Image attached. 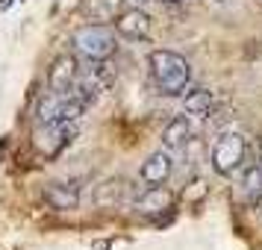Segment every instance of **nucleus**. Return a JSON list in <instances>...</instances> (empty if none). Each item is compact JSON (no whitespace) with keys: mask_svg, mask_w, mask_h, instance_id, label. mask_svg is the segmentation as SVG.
I'll use <instances>...</instances> for the list:
<instances>
[{"mask_svg":"<svg viewBox=\"0 0 262 250\" xmlns=\"http://www.w3.org/2000/svg\"><path fill=\"white\" fill-rule=\"evenodd\" d=\"M77 130H80V121H50V124H36V130H33V144H36L38 153L59 156L62 150L74 142Z\"/></svg>","mask_w":262,"mask_h":250,"instance_id":"20e7f679","label":"nucleus"},{"mask_svg":"<svg viewBox=\"0 0 262 250\" xmlns=\"http://www.w3.org/2000/svg\"><path fill=\"white\" fill-rule=\"evenodd\" d=\"M171 174H174V153H171L168 147L150 153L142 162V168H139V177H142V183H147V186H162Z\"/></svg>","mask_w":262,"mask_h":250,"instance_id":"0eeeda50","label":"nucleus"},{"mask_svg":"<svg viewBox=\"0 0 262 250\" xmlns=\"http://www.w3.org/2000/svg\"><path fill=\"white\" fill-rule=\"evenodd\" d=\"M12 6V0H0V9H9Z\"/></svg>","mask_w":262,"mask_h":250,"instance_id":"2eb2a0df","label":"nucleus"},{"mask_svg":"<svg viewBox=\"0 0 262 250\" xmlns=\"http://www.w3.org/2000/svg\"><path fill=\"white\" fill-rule=\"evenodd\" d=\"M191 135H194L191 121L189 118H174V121H168V127L162 130V144H165L171 153H177V150H186V144L191 142Z\"/></svg>","mask_w":262,"mask_h":250,"instance_id":"f8f14e48","label":"nucleus"},{"mask_svg":"<svg viewBox=\"0 0 262 250\" xmlns=\"http://www.w3.org/2000/svg\"><path fill=\"white\" fill-rule=\"evenodd\" d=\"M45 203L56 212H71L80 206V186L77 183H50L45 189Z\"/></svg>","mask_w":262,"mask_h":250,"instance_id":"9d476101","label":"nucleus"},{"mask_svg":"<svg viewBox=\"0 0 262 250\" xmlns=\"http://www.w3.org/2000/svg\"><path fill=\"white\" fill-rule=\"evenodd\" d=\"M85 106L68 92H45L36 106V124H50V121H80Z\"/></svg>","mask_w":262,"mask_h":250,"instance_id":"7ed1b4c3","label":"nucleus"},{"mask_svg":"<svg viewBox=\"0 0 262 250\" xmlns=\"http://www.w3.org/2000/svg\"><path fill=\"white\" fill-rule=\"evenodd\" d=\"M171 203H174V194H171L165 186H150L147 191H142V194L136 197V212L147 215V218H156V215L168 212Z\"/></svg>","mask_w":262,"mask_h":250,"instance_id":"9b49d317","label":"nucleus"},{"mask_svg":"<svg viewBox=\"0 0 262 250\" xmlns=\"http://www.w3.org/2000/svg\"><path fill=\"white\" fill-rule=\"evenodd\" d=\"M77 77H80V65H77V59L74 56H59V59L50 65L48 71V88L50 92H71L74 83H77Z\"/></svg>","mask_w":262,"mask_h":250,"instance_id":"6e6552de","label":"nucleus"},{"mask_svg":"<svg viewBox=\"0 0 262 250\" xmlns=\"http://www.w3.org/2000/svg\"><path fill=\"white\" fill-rule=\"evenodd\" d=\"M150 77H154L156 88L162 95H180L186 92L191 83V65L180 53H171V50H154L150 53Z\"/></svg>","mask_w":262,"mask_h":250,"instance_id":"f257e3e1","label":"nucleus"},{"mask_svg":"<svg viewBox=\"0 0 262 250\" xmlns=\"http://www.w3.org/2000/svg\"><path fill=\"white\" fill-rule=\"evenodd\" d=\"M71 48L85 62H106L115 53V33L103 24H85L71 36Z\"/></svg>","mask_w":262,"mask_h":250,"instance_id":"f03ea898","label":"nucleus"},{"mask_svg":"<svg viewBox=\"0 0 262 250\" xmlns=\"http://www.w3.org/2000/svg\"><path fill=\"white\" fill-rule=\"evenodd\" d=\"M183 109H186V115H191V118H209L215 112V95L206 92V88L189 92V95L183 97Z\"/></svg>","mask_w":262,"mask_h":250,"instance_id":"ddd939ff","label":"nucleus"},{"mask_svg":"<svg viewBox=\"0 0 262 250\" xmlns=\"http://www.w3.org/2000/svg\"><path fill=\"white\" fill-rule=\"evenodd\" d=\"M115 30H118L124 38H133V41L147 38L150 36V15L144 12V9H139V6L124 9V12L115 18Z\"/></svg>","mask_w":262,"mask_h":250,"instance_id":"1a4fd4ad","label":"nucleus"},{"mask_svg":"<svg viewBox=\"0 0 262 250\" xmlns=\"http://www.w3.org/2000/svg\"><path fill=\"white\" fill-rule=\"evenodd\" d=\"M248 156V142L242 132H224L212 147V168L221 177H233L238 168L245 165Z\"/></svg>","mask_w":262,"mask_h":250,"instance_id":"39448f33","label":"nucleus"},{"mask_svg":"<svg viewBox=\"0 0 262 250\" xmlns=\"http://www.w3.org/2000/svg\"><path fill=\"white\" fill-rule=\"evenodd\" d=\"M242 191L250 203H262V165L248 168V174L242 179Z\"/></svg>","mask_w":262,"mask_h":250,"instance_id":"4468645a","label":"nucleus"},{"mask_svg":"<svg viewBox=\"0 0 262 250\" xmlns=\"http://www.w3.org/2000/svg\"><path fill=\"white\" fill-rule=\"evenodd\" d=\"M109 83H112V74H109L106 62H89V68H83L80 77H77L71 95L89 109V106H95L97 100L103 97V92L109 88Z\"/></svg>","mask_w":262,"mask_h":250,"instance_id":"423d86ee","label":"nucleus"},{"mask_svg":"<svg viewBox=\"0 0 262 250\" xmlns=\"http://www.w3.org/2000/svg\"><path fill=\"white\" fill-rule=\"evenodd\" d=\"M159 3H183V0H159Z\"/></svg>","mask_w":262,"mask_h":250,"instance_id":"dca6fc26","label":"nucleus"}]
</instances>
